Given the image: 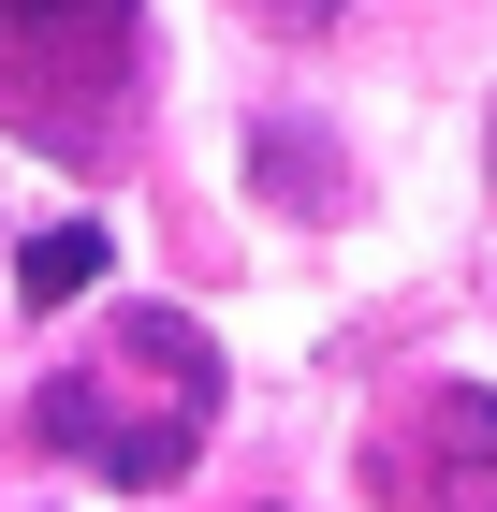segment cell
I'll return each mask as SVG.
<instances>
[{
    "label": "cell",
    "mask_w": 497,
    "mask_h": 512,
    "mask_svg": "<svg viewBox=\"0 0 497 512\" xmlns=\"http://www.w3.org/2000/svg\"><path fill=\"white\" fill-rule=\"evenodd\" d=\"M30 454L59 469H103V483H176L220 425V337L191 308H117V352L103 366H59L30 381Z\"/></svg>",
    "instance_id": "cell-1"
},
{
    "label": "cell",
    "mask_w": 497,
    "mask_h": 512,
    "mask_svg": "<svg viewBox=\"0 0 497 512\" xmlns=\"http://www.w3.org/2000/svg\"><path fill=\"white\" fill-rule=\"evenodd\" d=\"M395 512H497V395L483 381H439L395 410V439L366 454Z\"/></svg>",
    "instance_id": "cell-2"
},
{
    "label": "cell",
    "mask_w": 497,
    "mask_h": 512,
    "mask_svg": "<svg viewBox=\"0 0 497 512\" xmlns=\"http://www.w3.org/2000/svg\"><path fill=\"white\" fill-rule=\"evenodd\" d=\"M249 176H264V205H293V220H351V147L322 118H249Z\"/></svg>",
    "instance_id": "cell-3"
},
{
    "label": "cell",
    "mask_w": 497,
    "mask_h": 512,
    "mask_svg": "<svg viewBox=\"0 0 497 512\" xmlns=\"http://www.w3.org/2000/svg\"><path fill=\"white\" fill-rule=\"evenodd\" d=\"M103 220H59V235H30L15 249V293H30V308H74V293H103Z\"/></svg>",
    "instance_id": "cell-4"
},
{
    "label": "cell",
    "mask_w": 497,
    "mask_h": 512,
    "mask_svg": "<svg viewBox=\"0 0 497 512\" xmlns=\"http://www.w3.org/2000/svg\"><path fill=\"white\" fill-rule=\"evenodd\" d=\"M249 15H264V30H293V44H307V30H337L351 0H249Z\"/></svg>",
    "instance_id": "cell-5"
},
{
    "label": "cell",
    "mask_w": 497,
    "mask_h": 512,
    "mask_svg": "<svg viewBox=\"0 0 497 512\" xmlns=\"http://www.w3.org/2000/svg\"><path fill=\"white\" fill-rule=\"evenodd\" d=\"M15 15H117V0H15Z\"/></svg>",
    "instance_id": "cell-6"
},
{
    "label": "cell",
    "mask_w": 497,
    "mask_h": 512,
    "mask_svg": "<svg viewBox=\"0 0 497 512\" xmlns=\"http://www.w3.org/2000/svg\"><path fill=\"white\" fill-rule=\"evenodd\" d=\"M483 147H497V132H483Z\"/></svg>",
    "instance_id": "cell-7"
}]
</instances>
